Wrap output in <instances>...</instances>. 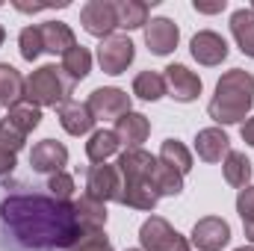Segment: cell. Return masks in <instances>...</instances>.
I'll return each instance as SVG.
<instances>
[{
  "instance_id": "obj_1",
  "label": "cell",
  "mask_w": 254,
  "mask_h": 251,
  "mask_svg": "<svg viewBox=\"0 0 254 251\" xmlns=\"http://www.w3.org/2000/svg\"><path fill=\"white\" fill-rule=\"evenodd\" d=\"M0 219L27 249H74L80 228L71 201H57L51 195H9L0 204Z\"/></svg>"
},
{
  "instance_id": "obj_2",
  "label": "cell",
  "mask_w": 254,
  "mask_h": 251,
  "mask_svg": "<svg viewBox=\"0 0 254 251\" xmlns=\"http://www.w3.org/2000/svg\"><path fill=\"white\" fill-rule=\"evenodd\" d=\"M254 107V77L243 68H231L219 77L216 95L207 107L216 125H240Z\"/></svg>"
},
{
  "instance_id": "obj_3",
  "label": "cell",
  "mask_w": 254,
  "mask_h": 251,
  "mask_svg": "<svg viewBox=\"0 0 254 251\" xmlns=\"http://www.w3.org/2000/svg\"><path fill=\"white\" fill-rule=\"evenodd\" d=\"M74 80L63 71V65H42L24 83V101L33 107H63L71 101Z\"/></svg>"
},
{
  "instance_id": "obj_4",
  "label": "cell",
  "mask_w": 254,
  "mask_h": 251,
  "mask_svg": "<svg viewBox=\"0 0 254 251\" xmlns=\"http://www.w3.org/2000/svg\"><path fill=\"white\" fill-rule=\"evenodd\" d=\"M139 246L142 251H190V240L175 231L163 216H151L139 228Z\"/></svg>"
},
{
  "instance_id": "obj_5",
  "label": "cell",
  "mask_w": 254,
  "mask_h": 251,
  "mask_svg": "<svg viewBox=\"0 0 254 251\" xmlns=\"http://www.w3.org/2000/svg\"><path fill=\"white\" fill-rule=\"evenodd\" d=\"M136 60V45L122 36V33H113V36H107V39H101V45H98V63H101V71H107V74H125L127 68L133 65Z\"/></svg>"
},
{
  "instance_id": "obj_6",
  "label": "cell",
  "mask_w": 254,
  "mask_h": 251,
  "mask_svg": "<svg viewBox=\"0 0 254 251\" xmlns=\"http://www.w3.org/2000/svg\"><path fill=\"white\" fill-rule=\"evenodd\" d=\"M86 107L92 110L95 122H110V119L116 122L125 113H130V95L125 89H116V86H101L89 95Z\"/></svg>"
},
{
  "instance_id": "obj_7",
  "label": "cell",
  "mask_w": 254,
  "mask_h": 251,
  "mask_svg": "<svg viewBox=\"0 0 254 251\" xmlns=\"http://www.w3.org/2000/svg\"><path fill=\"white\" fill-rule=\"evenodd\" d=\"M80 24L89 36L95 39H107L113 36V30L119 27V15H116V3L113 0H89L80 9Z\"/></svg>"
},
{
  "instance_id": "obj_8",
  "label": "cell",
  "mask_w": 254,
  "mask_h": 251,
  "mask_svg": "<svg viewBox=\"0 0 254 251\" xmlns=\"http://www.w3.org/2000/svg\"><path fill=\"white\" fill-rule=\"evenodd\" d=\"M190 243L195 246V251H222L231 243V225L219 216H204L195 222Z\"/></svg>"
},
{
  "instance_id": "obj_9",
  "label": "cell",
  "mask_w": 254,
  "mask_h": 251,
  "mask_svg": "<svg viewBox=\"0 0 254 251\" xmlns=\"http://www.w3.org/2000/svg\"><path fill=\"white\" fill-rule=\"evenodd\" d=\"M122 175L116 166H107V163H98L89 169L86 175V195L98 198V201H119L122 198Z\"/></svg>"
},
{
  "instance_id": "obj_10",
  "label": "cell",
  "mask_w": 254,
  "mask_h": 251,
  "mask_svg": "<svg viewBox=\"0 0 254 251\" xmlns=\"http://www.w3.org/2000/svg\"><path fill=\"white\" fill-rule=\"evenodd\" d=\"M163 80H166L169 98H175V101H181V104H192V101L201 95V77L181 63L169 65L166 74H163Z\"/></svg>"
},
{
  "instance_id": "obj_11",
  "label": "cell",
  "mask_w": 254,
  "mask_h": 251,
  "mask_svg": "<svg viewBox=\"0 0 254 251\" xmlns=\"http://www.w3.org/2000/svg\"><path fill=\"white\" fill-rule=\"evenodd\" d=\"M181 42V30L172 18H151L145 24V45L154 57H169Z\"/></svg>"
},
{
  "instance_id": "obj_12",
  "label": "cell",
  "mask_w": 254,
  "mask_h": 251,
  "mask_svg": "<svg viewBox=\"0 0 254 251\" xmlns=\"http://www.w3.org/2000/svg\"><path fill=\"white\" fill-rule=\"evenodd\" d=\"M30 166L33 172L39 175H57V172H65L68 166V148L57 139H45L39 145H33L30 151Z\"/></svg>"
},
{
  "instance_id": "obj_13",
  "label": "cell",
  "mask_w": 254,
  "mask_h": 251,
  "mask_svg": "<svg viewBox=\"0 0 254 251\" xmlns=\"http://www.w3.org/2000/svg\"><path fill=\"white\" fill-rule=\"evenodd\" d=\"M74 207V219H77V228H80V237L86 234H101L104 225H107V204L92 198V195H80L77 201H71Z\"/></svg>"
},
{
  "instance_id": "obj_14",
  "label": "cell",
  "mask_w": 254,
  "mask_h": 251,
  "mask_svg": "<svg viewBox=\"0 0 254 251\" xmlns=\"http://www.w3.org/2000/svg\"><path fill=\"white\" fill-rule=\"evenodd\" d=\"M190 51H192V57H195V63L207 65V68L222 65L228 60V42H225L219 33H213V30L195 33L192 42H190Z\"/></svg>"
},
{
  "instance_id": "obj_15",
  "label": "cell",
  "mask_w": 254,
  "mask_h": 251,
  "mask_svg": "<svg viewBox=\"0 0 254 251\" xmlns=\"http://www.w3.org/2000/svg\"><path fill=\"white\" fill-rule=\"evenodd\" d=\"M195 154L204 163H222L231 154V139L222 127H204L195 136Z\"/></svg>"
},
{
  "instance_id": "obj_16",
  "label": "cell",
  "mask_w": 254,
  "mask_h": 251,
  "mask_svg": "<svg viewBox=\"0 0 254 251\" xmlns=\"http://www.w3.org/2000/svg\"><path fill=\"white\" fill-rule=\"evenodd\" d=\"M154 166H157V157H151L142 148H127L116 163V169L125 181H151Z\"/></svg>"
},
{
  "instance_id": "obj_17",
  "label": "cell",
  "mask_w": 254,
  "mask_h": 251,
  "mask_svg": "<svg viewBox=\"0 0 254 251\" xmlns=\"http://www.w3.org/2000/svg\"><path fill=\"white\" fill-rule=\"evenodd\" d=\"M148 133H151V122L142 113L130 110L122 119H116V136H119V142L125 148H142V142L148 139Z\"/></svg>"
},
{
  "instance_id": "obj_18",
  "label": "cell",
  "mask_w": 254,
  "mask_h": 251,
  "mask_svg": "<svg viewBox=\"0 0 254 251\" xmlns=\"http://www.w3.org/2000/svg\"><path fill=\"white\" fill-rule=\"evenodd\" d=\"M60 125H63V130L71 133V136H86V133H92V127H95V116H92V110H89L86 104L68 101V104L60 107Z\"/></svg>"
},
{
  "instance_id": "obj_19",
  "label": "cell",
  "mask_w": 254,
  "mask_h": 251,
  "mask_svg": "<svg viewBox=\"0 0 254 251\" xmlns=\"http://www.w3.org/2000/svg\"><path fill=\"white\" fill-rule=\"evenodd\" d=\"M119 201L125 207H133V210H154L160 201V192L154 189L151 181H125Z\"/></svg>"
},
{
  "instance_id": "obj_20",
  "label": "cell",
  "mask_w": 254,
  "mask_h": 251,
  "mask_svg": "<svg viewBox=\"0 0 254 251\" xmlns=\"http://www.w3.org/2000/svg\"><path fill=\"white\" fill-rule=\"evenodd\" d=\"M39 30H42V45L48 54H68L77 45L74 30L63 21H45V24H39Z\"/></svg>"
},
{
  "instance_id": "obj_21",
  "label": "cell",
  "mask_w": 254,
  "mask_h": 251,
  "mask_svg": "<svg viewBox=\"0 0 254 251\" xmlns=\"http://www.w3.org/2000/svg\"><path fill=\"white\" fill-rule=\"evenodd\" d=\"M24 83L27 77H21L18 68H12L9 63H0V107L12 110L24 101Z\"/></svg>"
},
{
  "instance_id": "obj_22",
  "label": "cell",
  "mask_w": 254,
  "mask_h": 251,
  "mask_svg": "<svg viewBox=\"0 0 254 251\" xmlns=\"http://www.w3.org/2000/svg\"><path fill=\"white\" fill-rule=\"evenodd\" d=\"M231 33H234L237 48H240L246 57L254 60V12L249 6H246V9H237V12L231 15Z\"/></svg>"
},
{
  "instance_id": "obj_23",
  "label": "cell",
  "mask_w": 254,
  "mask_h": 251,
  "mask_svg": "<svg viewBox=\"0 0 254 251\" xmlns=\"http://www.w3.org/2000/svg\"><path fill=\"white\" fill-rule=\"evenodd\" d=\"M122 142L116 136V130H92L89 142H86V157L98 166V163H107L113 154H119Z\"/></svg>"
},
{
  "instance_id": "obj_24",
  "label": "cell",
  "mask_w": 254,
  "mask_h": 251,
  "mask_svg": "<svg viewBox=\"0 0 254 251\" xmlns=\"http://www.w3.org/2000/svg\"><path fill=\"white\" fill-rule=\"evenodd\" d=\"M222 172H225V181L237 189L249 187V184H252V175H254L252 160H249L243 151H231V154L222 160Z\"/></svg>"
},
{
  "instance_id": "obj_25",
  "label": "cell",
  "mask_w": 254,
  "mask_h": 251,
  "mask_svg": "<svg viewBox=\"0 0 254 251\" xmlns=\"http://www.w3.org/2000/svg\"><path fill=\"white\" fill-rule=\"evenodd\" d=\"M148 12L151 6L142 0H116V15H119V27L122 30H139L148 24Z\"/></svg>"
},
{
  "instance_id": "obj_26",
  "label": "cell",
  "mask_w": 254,
  "mask_h": 251,
  "mask_svg": "<svg viewBox=\"0 0 254 251\" xmlns=\"http://www.w3.org/2000/svg\"><path fill=\"white\" fill-rule=\"evenodd\" d=\"M133 95L142 98V101H151V104L160 101V98H166L169 92H166L163 74H157V71H139L133 77Z\"/></svg>"
},
{
  "instance_id": "obj_27",
  "label": "cell",
  "mask_w": 254,
  "mask_h": 251,
  "mask_svg": "<svg viewBox=\"0 0 254 251\" xmlns=\"http://www.w3.org/2000/svg\"><path fill=\"white\" fill-rule=\"evenodd\" d=\"M6 125H12L18 133H33L36 127L42 125V110L39 107H33V104H27V101H21L18 107H12V110H6V119H3Z\"/></svg>"
},
{
  "instance_id": "obj_28",
  "label": "cell",
  "mask_w": 254,
  "mask_h": 251,
  "mask_svg": "<svg viewBox=\"0 0 254 251\" xmlns=\"http://www.w3.org/2000/svg\"><path fill=\"white\" fill-rule=\"evenodd\" d=\"M160 163H166L169 169L187 175V172L192 169V151L184 145V142H178V139H166L163 148H160Z\"/></svg>"
},
{
  "instance_id": "obj_29",
  "label": "cell",
  "mask_w": 254,
  "mask_h": 251,
  "mask_svg": "<svg viewBox=\"0 0 254 251\" xmlns=\"http://www.w3.org/2000/svg\"><path fill=\"white\" fill-rule=\"evenodd\" d=\"M63 71L74 80V83H77V80H86L89 71H92V54H89V48L74 45L68 54H63Z\"/></svg>"
},
{
  "instance_id": "obj_30",
  "label": "cell",
  "mask_w": 254,
  "mask_h": 251,
  "mask_svg": "<svg viewBox=\"0 0 254 251\" xmlns=\"http://www.w3.org/2000/svg\"><path fill=\"white\" fill-rule=\"evenodd\" d=\"M151 184L160 192V198H163V195H181V192H184V175L157 160V166H154V172H151Z\"/></svg>"
},
{
  "instance_id": "obj_31",
  "label": "cell",
  "mask_w": 254,
  "mask_h": 251,
  "mask_svg": "<svg viewBox=\"0 0 254 251\" xmlns=\"http://www.w3.org/2000/svg\"><path fill=\"white\" fill-rule=\"evenodd\" d=\"M18 48H21V57H24L27 63H36V60L45 54L39 24H30V27H24V30H21V36H18Z\"/></svg>"
},
{
  "instance_id": "obj_32",
  "label": "cell",
  "mask_w": 254,
  "mask_h": 251,
  "mask_svg": "<svg viewBox=\"0 0 254 251\" xmlns=\"http://www.w3.org/2000/svg\"><path fill=\"white\" fill-rule=\"evenodd\" d=\"M48 189H51V198H57V201H71V195H74V178L68 175V172H57V175H51L48 178Z\"/></svg>"
},
{
  "instance_id": "obj_33",
  "label": "cell",
  "mask_w": 254,
  "mask_h": 251,
  "mask_svg": "<svg viewBox=\"0 0 254 251\" xmlns=\"http://www.w3.org/2000/svg\"><path fill=\"white\" fill-rule=\"evenodd\" d=\"M24 142H27L24 133H18L12 125L0 122V154H12V157H15V154L24 148Z\"/></svg>"
},
{
  "instance_id": "obj_34",
  "label": "cell",
  "mask_w": 254,
  "mask_h": 251,
  "mask_svg": "<svg viewBox=\"0 0 254 251\" xmlns=\"http://www.w3.org/2000/svg\"><path fill=\"white\" fill-rule=\"evenodd\" d=\"M71 251H116V249H113L110 237L101 231V234H86V237H80Z\"/></svg>"
},
{
  "instance_id": "obj_35",
  "label": "cell",
  "mask_w": 254,
  "mask_h": 251,
  "mask_svg": "<svg viewBox=\"0 0 254 251\" xmlns=\"http://www.w3.org/2000/svg\"><path fill=\"white\" fill-rule=\"evenodd\" d=\"M237 213L243 216V222H252L254 219V187L252 184L240 189V195H237Z\"/></svg>"
},
{
  "instance_id": "obj_36",
  "label": "cell",
  "mask_w": 254,
  "mask_h": 251,
  "mask_svg": "<svg viewBox=\"0 0 254 251\" xmlns=\"http://www.w3.org/2000/svg\"><path fill=\"white\" fill-rule=\"evenodd\" d=\"M192 6H195V12H204V15H213V12H222V9H225L228 3H225V0H219V3H198V0H195Z\"/></svg>"
},
{
  "instance_id": "obj_37",
  "label": "cell",
  "mask_w": 254,
  "mask_h": 251,
  "mask_svg": "<svg viewBox=\"0 0 254 251\" xmlns=\"http://www.w3.org/2000/svg\"><path fill=\"white\" fill-rule=\"evenodd\" d=\"M240 133H243V142L254 148V116H252V119H246V125L240 127Z\"/></svg>"
},
{
  "instance_id": "obj_38",
  "label": "cell",
  "mask_w": 254,
  "mask_h": 251,
  "mask_svg": "<svg viewBox=\"0 0 254 251\" xmlns=\"http://www.w3.org/2000/svg\"><path fill=\"white\" fill-rule=\"evenodd\" d=\"M15 169V157L12 154H0V178H6Z\"/></svg>"
},
{
  "instance_id": "obj_39",
  "label": "cell",
  "mask_w": 254,
  "mask_h": 251,
  "mask_svg": "<svg viewBox=\"0 0 254 251\" xmlns=\"http://www.w3.org/2000/svg\"><path fill=\"white\" fill-rule=\"evenodd\" d=\"M243 228H246V240H252L254 243V219L252 222H243Z\"/></svg>"
},
{
  "instance_id": "obj_40",
  "label": "cell",
  "mask_w": 254,
  "mask_h": 251,
  "mask_svg": "<svg viewBox=\"0 0 254 251\" xmlns=\"http://www.w3.org/2000/svg\"><path fill=\"white\" fill-rule=\"evenodd\" d=\"M234 251H254V246H243V249H234Z\"/></svg>"
},
{
  "instance_id": "obj_41",
  "label": "cell",
  "mask_w": 254,
  "mask_h": 251,
  "mask_svg": "<svg viewBox=\"0 0 254 251\" xmlns=\"http://www.w3.org/2000/svg\"><path fill=\"white\" fill-rule=\"evenodd\" d=\"M3 39H6V30H3V27H0V45H3Z\"/></svg>"
},
{
  "instance_id": "obj_42",
  "label": "cell",
  "mask_w": 254,
  "mask_h": 251,
  "mask_svg": "<svg viewBox=\"0 0 254 251\" xmlns=\"http://www.w3.org/2000/svg\"><path fill=\"white\" fill-rule=\"evenodd\" d=\"M127 251H142V249H127Z\"/></svg>"
},
{
  "instance_id": "obj_43",
  "label": "cell",
  "mask_w": 254,
  "mask_h": 251,
  "mask_svg": "<svg viewBox=\"0 0 254 251\" xmlns=\"http://www.w3.org/2000/svg\"><path fill=\"white\" fill-rule=\"evenodd\" d=\"M249 9H252V12H254V3H252V6H249Z\"/></svg>"
}]
</instances>
